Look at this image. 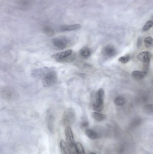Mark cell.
<instances>
[{"mask_svg": "<svg viewBox=\"0 0 153 154\" xmlns=\"http://www.w3.org/2000/svg\"><path fill=\"white\" fill-rule=\"evenodd\" d=\"M0 95L2 99L8 101H14L19 97V94L15 89L9 87H4L1 88Z\"/></svg>", "mask_w": 153, "mask_h": 154, "instance_id": "1", "label": "cell"}, {"mask_svg": "<svg viewBox=\"0 0 153 154\" xmlns=\"http://www.w3.org/2000/svg\"><path fill=\"white\" fill-rule=\"evenodd\" d=\"M104 91L102 88L99 89L96 92L95 95V101L93 105V110L96 112H100L103 109L104 106Z\"/></svg>", "mask_w": 153, "mask_h": 154, "instance_id": "2", "label": "cell"}, {"mask_svg": "<svg viewBox=\"0 0 153 154\" xmlns=\"http://www.w3.org/2000/svg\"><path fill=\"white\" fill-rule=\"evenodd\" d=\"M75 120V114L74 110L72 108L66 109L63 114L62 122L63 125L66 127L72 125Z\"/></svg>", "mask_w": 153, "mask_h": 154, "instance_id": "3", "label": "cell"}, {"mask_svg": "<svg viewBox=\"0 0 153 154\" xmlns=\"http://www.w3.org/2000/svg\"><path fill=\"white\" fill-rule=\"evenodd\" d=\"M57 80V73L54 71H51L47 73L43 77L42 83L44 87L49 88L54 85Z\"/></svg>", "mask_w": 153, "mask_h": 154, "instance_id": "4", "label": "cell"}, {"mask_svg": "<svg viewBox=\"0 0 153 154\" xmlns=\"http://www.w3.org/2000/svg\"><path fill=\"white\" fill-rule=\"evenodd\" d=\"M70 40L66 37H57L52 39L53 45L57 48L64 49L68 46Z\"/></svg>", "mask_w": 153, "mask_h": 154, "instance_id": "5", "label": "cell"}, {"mask_svg": "<svg viewBox=\"0 0 153 154\" xmlns=\"http://www.w3.org/2000/svg\"><path fill=\"white\" fill-rule=\"evenodd\" d=\"M117 51L114 46L111 45H108L104 47L102 50V54L105 58H110L116 54Z\"/></svg>", "mask_w": 153, "mask_h": 154, "instance_id": "6", "label": "cell"}, {"mask_svg": "<svg viewBox=\"0 0 153 154\" xmlns=\"http://www.w3.org/2000/svg\"><path fill=\"white\" fill-rule=\"evenodd\" d=\"M66 140V144L71 148L74 147L75 143L74 137L72 129L70 127H66L65 129Z\"/></svg>", "mask_w": 153, "mask_h": 154, "instance_id": "7", "label": "cell"}, {"mask_svg": "<svg viewBox=\"0 0 153 154\" xmlns=\"http://www.w3.org/2000/svg\"><path fill=\"white\" fill-rule=\"evenodd\" d=\"M152 58V53L148 51H143L138 54L137 56V59L144 63H150Z\"/></svg>", "mask_w": 153, "mask_h": 154, "instance_id": "8", "label": "cell"}, {"mask_svg": "<svg viewBox=\"0 0 153 154\" xmlns=\"http://www.w3.org/2000/svg\"><path fill=\"white\" fill-rule=\"evenodd\" d=\"M81 25L79 24H73L70 25H63L59 28V30L61 32L72 31L80 29Z\"/></svg>", "mask_w": 153, "mask_h": 154, "instance_id": "9", "label": "cell"}, {"mask_svg": "<svg viewBox=\"0 0 153 154\" xmlns=\"http://www.w3.org/2000/svg\"><path fill=\"white\" fill-rule=\"evenodd\" d=\"M72 53V50L69 49L63 52H59V53H56L52 55L51 57L55 60L63 58L67 56L71 55Z\"/></svg>", "mask_w": 153, "mask_h": 154, "instance_id": "10", "label": "cell"}, {"mask_svg": "<svg viewBox=\"0 0 153 154\" xmlns=\"http://www.w3.org/2000/svg\"><path fill=\"white\" fill-rule=\"evenodd\" d=\"M146 71H134L132 72L133 78L136 80H141L147 76Z\"/></svg>", "mask_w": 153, "mask_h": 154, "instance_id": "11", "label": "cell"}, {"mask_svg": "<svg viewBox=\"0 0 153 154\" xmlns=\"http://www.w3.org/2000/svg\"><path fill=\"white\" fill-rule=\"evenodd\" d=\"M75 58H76V56L75 54L72 53L71 55L67 56L65 57L56 60V61L59 63H71L74 61Z\"/></svg>", "mask_w": 153, "mask_h": 154, "instance_id": "12", "label": "cell"}, {"mask_svg": "<svg viewBox=\"0 0 153 154\" xmlns=\"http://www.w3.org/2000/svg\"><path fill=\"white\" fill-rule=\"evenodd\" d=\"M60 147L61 152L63 154H72L71 150L68 145L63 140L60 142Z\"/></svg>", "mask_w": 153, "mask_h": 154, "instance_id": "13", "label": "cell"}, {"mask_svg": "<svg viewBox=\"0 0 153 154\" xmlns=\"http://www.w3.org/2000/svg\"><path fill=\"white\" fill-rule=\"evenodd\" d=\"M85 134L91 140H96L99 137V134L95 130L87 129L85 130Z\"/></svg>", "mask_w": 153, "mask_h": 154, "instance_id": "14", "label": "cell"}, {"mask_svg": "<svg viewBox=\"0 0 153 154\" xmlns=\"http://www.w3.org/2000/svg\"><path fill=\"white\" fill-rule=\"evenodd\" d=\"M92 116L96 121L102 122L104 121L107 118L106 115L99 112H94L92 113Z\"/></svg>", "mask_w": 153, "mask_h": 154, "instance_id": "15", "label": "cell"}, {"mask_svg": "<svg viewBox=\"0 0 153 154\" xmlns=\"http://www.w3.org/2000/svg\"><path fill=\"white\" fill-rule=\"evenodd\" d=\"M92 50L88 47H84L82 48L80 51V54L83 57L87 58L91 56Z\"/></svg>", "mask_w": 153, "mask_h": 154, "instance_id": "16", "label": "cell"}, {"mask_svg": "<svg viewBox=\"0 0 153 154\" xmlns=\"http://www.w3.org/2000/svg\"><path fill=\"white\" fill-rule=\"evenodd\" d=\"M75 146L76 154H86L84 148L81 143L79 142L76 143L75 145Z\"/></svg>", "mask_w": 153, "mask_h": 154, "instance_id": "17", "label": "cell"}, {"mask_svg": "<svg viewBox=\"0 0 153 154\" xmlns=\"http://www.w3.org/2000/svg\"><path fill=\"white\" fill-rule=\"evenodd\" d=\"M43 31L46 35L49 37H52L55 35V32L50 26H45L43 28Z\"/></svg>", "mask_w": 153, "mask_h": 154, "instance_id": "18", "label": "cell"}, {"mask_svg": "<svg viewBox=\"0 0 153 154\" xmlns=\"http://www.w3.org/2000/svg\"><path fill=\"white\" fill-rule=\"evenodd\" d=\"M114 103L117 106H122L125 103V100L122 96H118L114 100Z\"/></svg>", "mask_w": 153, "mask_h": 154, "instance_id": "19", "label": "cell"}, {"mask_svg": "<svg viewBox=\"0 0 153 154\" xmlns=\"http://www.w3.org/2000/svg\"><path fill=\"white\" fill-rule=\"evenodd\" d=\"M48 126L50 132L54 130V116L52 115H49L48 118Z\"/></svg>", "mask_w": 153, "mask_h": 154, "instance_id": "20", "label": "cell"}, {"mask_svg": "<svg viewBox=\"0 0 153 154\" xmlns=\"http://www.w3.org/2000/svg\"><path fill=\"white\" fill-rule=\"evenodd\" d=\"M153 25V22L152 21H148L144 25L142 29V32H145L148 31L152 27Z\"/></svg>", "mask_w": 153, "mask_h": 154, "instance_id": "21", "label": "cell"}, {"mask_svg": "<svg viewBox=\"0 0 153 154\" xmlns=\"http://www.w3.org/2000/svg\"><path fill=\"white\" fill-rule=\"evenodd\" d=\"M144 110L146 114L148 115H153V106L151 104H147L145 106L144 108Z\"/></svg>", "mask_w": 153, "mask_h": 154, "instance_id": "22", "label": "cell"}, {"mask_svg": "<svg viewBox=\"0 0 153 154\" xmlns=\"http://www.w3.org/2000/svg\"><path fill=\"white\" fill-rule=\"evenodd\" d=\"M153 39L152 37H148L145 39L144 43L147 48H151L152 46Z\"/></svg>", "mask_w": 153, "mask_h": 154, "instance_id": "23", "label": "cell"}, {"mask_svg": "<svg viewBox=\"0 0 153 154\" xmlns=\"http://www.w3.org/2000/svg\"><path fill=\"white\" fill-rule=\"evenodd\" d=\"M130 59V56L129 55H126L125 56H123L120 57L119 59V61L123 63V64H126L129 61Z\"/></svg>", "mask_w": 153, "mask_h": 154, "instance_id": "24", "label": "cell"}, {"mask_svg": "<svg viewBox=\"0 0 153 154\" xmlns=\"http://www.w3.org/2000/svg\"><path fill=\"white\" fill-rule=\"evenodd\" d=\"M89 125V122L86 120H84L81 123V127L83 128H86L88 127Z\"/></svg>", "mask_w": 153, "mask_h": 154, "instance_id": "25", "label": "cell"}, {"mask_svg": "<svg viewBox=\"0 0 153 154\" xmlns=\"http://www.w3.org/2000/svg\"><path fill=\"white\" fill-rule=\"evenodd\" d=\"M142 40L141 38H139L138 39L137 42V46L138 48H140V46H141V44H142Z\"/></svg>", "mask_w": 153, "mask_h": 154, "instance_id": "26", "label": "cell"}, {"mask_svg": "<svg viewBox=\"0 0 153 154\" xmlns=\"http://www.w3.org/2000/svg\"><path fill=\"white\" fill-rule=\"evenodd\" d=\"M90 154H97L96 153L93 152H91Z\"/></svg>", "mask_w": 153, "mask_h": 154, "instance_id": "27", "label": "cell"}]
</instances>
